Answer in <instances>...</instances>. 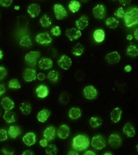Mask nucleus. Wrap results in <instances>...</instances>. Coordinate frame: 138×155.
Segmentation results:
<instances>
[{"instance_id": "37", "label": "nucleus", "mask_w": 138, "mask_h": 155, "mask_svg": "<svg viewBox=\"0 0 138 155\" xmlns=\"http://www.w3.org/2000/svg\"><path fill=\"white\" fill-rule=\"evenodd\" d=\"M127 54L129 56L132 57H136L138 54V49L137 47H135V45H130L127 48Z\"/></svg>"}, {"instance_id": "13", "label": "nucleus", "mask_w": 138, "mask_h": 155, "mask_svg": "<svg viewBox=\"0 0 138 155\" xmlns=\"http://www.w3.org/2000/svg\"><path fill=\"white\" fill-rule=\"evenodd\" d=\"M55 135H56V131L54 127L49 126L43 132V137L47 139L48 141H50L55 139Z\"/></svg>"}, {"instance_id": "44", "label": "nucleus", "mask_w": 138, "mask_h": 155, "mask_svg": "<svg viewBox=\"0 0 138 155\" xmlns=\"http://www.w3.org/2000/svg\"><path fill=\"white\" fill-rule=\"evenodd\" d=\"M7 75V71L4 67H0V81L5 78Z\"/></svg>"}, {"instance_id": "16", "label": "nucleus", "mask_w": 138, "mask_h": 155, "mask_svg": "<svg viewBox=\"0 0 138 155\" xmlns=\"http://www.w3.org/2000/svg\"><path fill=\"white\" fill-rule=\"evenodd\" d=\"M70 134V128L66 125H62L58 129L57 135L60 139H65Z\"/></svg>"}, {"instance_id": "20", "label": "nucleus", "mask_w": 138, "mask_h": 155, "mask_svg": "<svg viewBox=\"0 0 138 155\" xmlns=\"http://www.w3.org/2000/svg\"><path fill=\"white\" fill-rule=\"evenodd\" d=\"M1 105L5 110H11L14 107V102L11 100L10 98L8 97H6V98H4L2 100Z\"/></svg>"}, {"instance_id": "31", "label": "nucleus", "mask_w": 138, "mask_h": 155, "mask_svg": "<svg viewBox=\"0 0 138 155\" xmlns=\"http://www.w3.org/2000/svg\"><path fill=\"white\" fill-rule=\"evenodd\" d=\"M20 110L24 114L29 115L31 112V110H32V107H31V105L29 103H21L20 106Z\"/></svg>"}, {"instance_id": "46", "label": "nucleus", "mask_w": 138, "mask_h": 155, "mask_svg": "<svg viewBox=\"0 0 138 155\" xmlns=\"http://www.w3.org/2000/svg\"><path fill=\"white\" fill-rule=\"evenodd\" d=\"M59 101L61 103L66 104L69 101V97L68 96V95L66 94H62V95L60 97Z\"/></svg>"}, {"instance_id": "48", "label": "nucleus", "mask_w": 138, "mask_h": 155, "mask_svg": "<svg viewBox=\"0 0 138 155\" xmlns=\"http://www.w3.org/2000/svg\"><path fill=\"white\" fill-rule=\"evenodd\" d=\"M37 78L39 80V81H43V80L46 78V76L42 73H40V74H38L37 75Z\"/></svg>"}, {"instance_id": "33", "label": "nucleus", "mask_w": 138, "mask_h": 155, "mask_svg": "<svg viewBox=\"0 0 138 155\" xmlns=\"http://www.w3.org/2000/svg\"><path fill=\"white\" fill-rule=\"evenodd\" d=\"M106 24L110 28H115L119 25V21L115 18H110L106 20Z\"/></svg>"}, {"instance_id": "55", "label": "nucleus", "mask_w": 138, "mask_h": 155, "mask_svg": "<svg viewBox=\"0 0 138 155\" xmlns=\"http://www.w3.org/2000/svg\"><path fill=\"white\" fill-rule=\"evenodd\" d=\"M68 154H69V155H77V154H78V152H77L75 151H71V152H69Z\"/></svg>"}, {"instance_id": "3", "label": "nucleus", "mask_w": 138, "mask_h": 155, "mask_svg": "<svg viewBox=\"0 0 138 155\" xmlns=\"http://www.w3.org/2000/svg\"><path fill=\"white\" fill-rule=\"evenodd\" d=\"M91 145L95 150H101L106 147V143L104 137L101 135H96L92 139Z\"/></svg>"}, {"instance_id": "22", "label": "nucleus", "mask_w": 138, "mask_h": 155, "mask_svg": "<svg viewBox=\"0 0 138 155\" xmlns=\"http://www.w3.org/2000/svg\"><path fill=\"white\" fill-rule=\"evenodd\" d=\"M122 116V110L119 107L115 108L111 113V118L113 122L118 123L121 119Z\"/></svg>"}, {"instance_id": "35", "label": "nucleus", "mask_w": 138, "mask_h": 155, "mask_svg": "<svg viewBox=\"0 0 138 155\" xmlns=\"http://www.w3.org/2000/svg\"><path fill=\"white\" fill-rule=\"evenodd\" d=\"M47 78L50 82H57L58 78H59V73L55 70H53V71L48 73Z\"/></svg>"}, {"instance_id": "52", "label": "nucleus", "mask_w": 138, "mask_h": 155, "mask_svg": "<svg viewBox=\"0 0 138 155\" xmlns=\"http://www.w3.org/2000/svg\"><path fill=\"white\" fill-rule=\"evenodd\" d=\"M131 70H132V67L131 66H130V65H127V66H126L124 68V71L126 72H130Z\"/></svg>"}, {"instance_id": "18", "label": "nucleus", "mask_w": 138, "mask_h": 155, "mask_svg": "<svg viewBox=\"0 0 138 155\" xmlns=\"http://www.w3.org/2000/svg\"><path fill=\"white\" fill-rule=\"evenodd\" d=\"M40 68L43 70L49 69L53 67V61L51 59L48 58H43L39 62Z\"/></svg>"}, {"instance_id": "41", "label": "nucleus", "mask_w": 138, "mask_h": 155, "mask_svg": "<svg viewBox=\"0 0 138 155\" xmlns=\"http://www.w3.org/2000/svg\"><path fill=\"white\" fill-rule=\"evenodd\" d=\"M50 33H51L52 35L57 37V36H59L61 35L62 31L59 26H53V27L51 28V30H50Z\"/></svg>"}, {"instance_id": "23", "label": "nucleus", "mask_w": 138, "mask_h": 155, "mask_svg": "<svg viewBox=\"0 0 138 155\" xmlns=\"http://www.w3.org/2000/svg\"><path fill=\"white\" fill-rule=\"evenodd\" d=\"M50 115V112L47 109H43L42 111H40L37 114V119L40 122L44 123L47 120Z\"/></svg>"}, {"instance_id": "34", "label": "nucleus", "mask_w": 138, "mask_h": 155, "mask_svg": "<svg viewBox=\"0 0 138 155\" xmlns=\"http://www.w3.org/2000/svg\"><path fill=\"white\" fill-rule=\"evenodd\" d=\"M19 45L22 46V47L28 48L32 46V41H31L30 38L28 35H25L21 38L20 42H19Z\"/></svg>"}, {"instance_id": "57", "label": "nucleus", "mask_w": 138, "mask_h": 155, "mask_svg": "<svg viewBox=\"0 0 138 155\" xmlns=\"http://www.w3.org/2000/svg\"><path fill=\"white\" fill-rule=\"evenodd\" d=\"M137 33H138V29H137L136 31L135 32V37L136 40H138V36H137Z\"/></svg>"}, {"instance_id": "56", "label": "nucleus", "mask_w": 138, "mask_h": 155, "mask_svg": "<svg viewBox=\"0 0 138 155\" xmlns=\"http://www.w3.org/2000/svg\"><path fill=\"white\" fill-rule=\"evenodd\" d=\"M132 39H133V35H127V40H132Z\"/></svg>"}, {"instance_id": "47", "label": "nucleus", "mask_w": 138, "mask_h": 155, "mask_svg": "<svg viewBox=\"0 0 138 155\" xmlns=\"http://www.w3.org/2000/svg\"><path fill=\"white\" fill-rule=\"evenodd\" d=\"M40 144L42 147H46L48 145V140L46 139H43L40 140Z\"/></svg>"}, {"instance_id": "58", "label": "nucleus", "mask_w": 138, "mask_h": 155, "mask_svg": "<svg viewBox=\"0 0 138 155\" xmlns=\"http://www.w3.org/2000/svg\"><path fill=\"white\" fill-rule=\"evenodd\" d=\"M3 56H4V55H3V52H2V51L0 50V60H2V58H3Z\"/></svg>"}, {"instance_id": "43", "label": "nucleus", "mask_w": 138, "mask_h": 155, "mask_svg": "<svg viewBox=\"0 0 138 155\" xmlns=\"http://www.w3.org/2000/svg\"><path fill=\"white\" fill-rule=\"evenodd\" d=\"M8 139V132L5 130H0V141Z\"/></svg>"}, {"instance_id": "50", "label": "nucleus", "mask_w": 138, "mask_h": 155, "mask_svg": "<svg viewBox=\"0 0 138 155\" xmlns=\"http://www.w3.org/2000/svg\"><path fill=\"white\" fill-rule=\"evenodd\" d=\"M119 1L122 6H128L130 3V0H119Z\"/></svg>"}, {"instance_id": "2", "label": "nucleus", "mask_w": 138, "mask_h": 155, "mask_svg": "<svg viewBox=\"0 0 138 155\" xmlns=\"http://www.w3.org/2000/svg\"><path fill=\"white\" fill-rule=\"evenodd\" d=\"M124 20L127 27H131L135 24H138V9L132 8L129 11L125 13Z\"/></svg>"}, {"instance_id": "27", "label": "nucleus", "mask_w": 138, "mask_h": 155, "mask_svg": "<svg viewBox=\"0 0 138 155\" xmlns=\"http://www.w3.org/2000/svg\"><path fill=\"white\" fill-rule=\"evenodd\" d=\"M21 131L20 128L18 126H11L8 130V134L12 139H16L17 137L21 134Z\"/></svg>"}, {"instance_id": "9", "label": "nucleus", "mask_w": 138, "mask_h": 155, "mask_svg": "<svg viewBox=\"0 0 138 155\" xmlns=\"http://www.w3.org/2000/svg\"><path fill=\"white\" fill-rule=\"evenodd\" d=\"M66 35L70 40L72 42V41L77 40L79 38L81 37L82 33L80 30L77 29L75 28H72L67 29L66 31Z\"/></svg>"}, {"instance_id": "25", "label": "nucleus", "mask_w": 138, "mask_h": 155, "mask_svg": "<svg viewBox=\"0 0 138 155\" xmlns=\"http://www.w3.org/2000/svg\"><path fill=\"white\" fill-rule=\"evenodd\" d=\"M123 132L129 137H133L135 135V130L133 126L130 123H127L125 125L124 129H123Z\"/></svg>"}, {"instance_id": "36", "label": "nucleus", "mask_w": 138, "mask_h": 155, "mask_svg": "<svg viewBox=\"0 0 138 155\" xmlns=\"http://www.w3.org/2000/svg\"><path fill=\"white\" fill-rule=\"evenodd\" d=\"M40 24L43 27H48L51 25L52 21L51 19L49 18L47 15H44L42 17V18L40 19Z\"/></svg>"}, {"instance_id": "53", "label": "nucleus", "mask_w": 138, "mask_h": 155, "mask_svg": "<svg viewBox=\"0 0 138 155\" xmlns=\"http://www.w3.org/2000/svg\"><path fill=\"white\" fill-rule=\"evenodd\" d=\"M2 152H3L4 154H5L6 155H11L14 153V152H7L6 150H2Z\"/></svg>"}, {"instance_id": "5", "label": "nucleus", "mask_w": 138, "mask_h": 155, "mask_svg": "<svg viewBox=\"0 0 138 155\" xmlns=\"http://www.w3.org/2000/svg\"><path fill=\"white\" fill-rule=\"evenodd\" d=\"M40 55V53L39 51H30L26 55L25 60L28 64L35 66Z\"/></svg>"}, {"instance_id": "14", "label": "nucleus", "mask_w": 138, "mask_h": 155, "mask_svg": "<svg viewBox=\"0 0 138 155\" xmlns=\"http://www.w3.org/2000/svg\"><path fill=\"white\" fill-rule=\"evenodd\" d=\"M28 13L32 18H35L40 13V6L37 4H32L28 7Z\"/></svg>"}, {"instance_id": "12", "label": "nucleus", "mask_w": 138, "mask_h": 155, "mask_svg": "<svg viewBox=\"0 0 138 155\" xmlns=\"http://www.w3.org/2000/svg\"><path fill=\"white\" fill-rule=\"evenodd\" d=\"M93 15L96 18L103 19L106 15V8L102 4H99L93 8Z\"/></svg>"}, {"instance_id": "29", "label": "nucleus", "mask_w": 138, "mask_h": 155, "mask_svg": "<svg viewBox=\"0 0 138 155\" xmlns=\"http://www.w3.org/2000/svg\"><path fill=\"white\" fill-rule=\"evenodd\" d=\"M84 51V48L80 43H78L75 45L72 48V53L75 56H80L83 54Z\"/></svg>"}, {"instance_id": "54", "label": "nucleus", "mask_w": 138, "mask_h": 155, "mask_svg": "<svg viewBox=\"0 0 138 155\" xmlns=\"http://www.w3.org/2000/svg\"><path fill=\"white\" fill-rule=\"evenodd\" d=\"M84 154L85 155H95V152H92V151H87V152H86L85 153H84Z\"/></svg>"}, {"instance_id": "17", "label": "nucleus", "mask_w": 138, "mask_h": 155, "mask_svg": "<svg viewBox=\"0 0 138 155\" xmlns=\"http://www.w3.org/2000/svg\"><path fill=\"white\" fill-rule=\"evenodd\" d=\"M120 55L117 52H112L106 55L105 59L109 64H115L120 62Z\"/></svg>"}, {"instance_id": "28", "label": "nucleus", "mask_w": 138, "mask_h": 155, "mask_svg": "<svg viewBox=\"0 0 138 155\" xmlns=\"http://www.w3.org/2000/svg\"><path fill=\"white\" fill-rule=\"evenodd\" d=\"M82 115V111L77 107H73L70 110L69 116V118L72 120H75L80 117Z\"/></svg>"}, {"instance_id": "19", "label": "nucleus", "mask_w": 138, "mask_h": 155, "mask_svg": "<svg viewBox=\"0 0 138 155\" xmlns=\"http://www.w3.org/2000/svg\"><path fill=\"white\" fill-rule=\"evenodd\" d=\"M36 94H37L39 98H43L48 95V94H49V89H48V87L46 85L41 84V85L38 86L37 88L36 89Z\"/></svg>"}, {"instance_id": "38", "label": "nucleus", "mask_w": 138, "mask_h": 155, "mask_svg": "<svg viewBox=\"0 0 138 155\" xmlns=\"http://www.w3.org/2000/svg\"><path fill=\"white\" fill-rule=\"evenodd\" d=\"M102 120L101 118L98 117H92L90 119V124L92 126V127L96 128L101 125Z\"/></svg>"}, {"instance_id": "1", "label": "nucleus", "mask_w": 138, "mask_h": 155, "mask_svg": "<svg viewBox=\"0 0 138 155\" xmlns=\"http://www.w3.org/2000/svg\"><path fill=\"white\" fill-rule=\"evenodd\" d=\"M90 141L85 135H77L72 140V147L77 151H83L89 146Z\"/></svg>"}, {"instance_id": "15", "label": "nucleus", "mask_w": 138, "mask_h": 155, "mask_svg": "<svg viewBox=\"0 0 138 155\" xmlns=\"http://www.w3.org/2000/svg\"><path fill=\"white\" fill-rule=\"evenodd\" d=\"M23 142L27 146H31L36 143V135L33 132H28L23 137Z\"/></svg>"}, {"instance_id": "11", "label": "nucleus", "mask_w": 138, "mask_h": 155, "mask_svg": "<svg viewBox=\"0 0 138 155\" xmlns=\"http://www.w3.org/2000/svg\"><path fill=\"white\" fill-rule=\"evenodd\" d=\"M23 78L26 82H32L37 78L36 71L33 69H26L23 73Z\"/></svg>"}, {"instance_id": "40", "label": "nucleus", "mask_w": 138, "mask_h": 155, "mask_svg": "<svg viewBox=\"0 0 138 155\" xmlns=\"http://www.w3.org/2000/svg\"><path fill=\"white\" fill-rule=\"evenodd\" d=\"M28 25V21L24 17H19L18 18V26L21 27H26Z\"/></svg>"}, {"instance_id": "30", "label": "nucleus", "mask_w": 138, "mask_h": 155, "mask_svg": "<svg viewBox=\"0 0 138 155\" xmlns=\"http://www.w3.org/2000/svg\"><path fill=\"white\" fill-rule=\"evenodd\" d=\"M69 8L72 13H76L81 8V4L77 0H72L69 5Z\"/></svg>"}, {"instance_id": "49", "label": "nucleus", "mask_w": 138, "mask_h": 155, "mask_svg": "<svg viewBox=\"0 0 138 155\" xmlns=\"http://www.w3.org/2000/svg\"><path fill=\"white\" fill-rule=\"evenodd\" d=\"M6 92V88H5V86L4 84H0V96L4 95Z\"/></svg>"}, {"instance_id": "10", "label": "nucleus", "mask_w": 138, "mask_h": 155, "mask_svg": "<svg viewBox=\"0 0 138 155\" xmlns=\"http://www.w3.org/2000/svg\"><path fill=\"white\" fill-rule=\"evenodd\" d=\"M36 42L40 45H48L52 42V38L50 37L49 34L48 33H40L36 36Z\"/></svg>"}, {"instance_id": "24", "label": "nucleus", "mask_w": 138, "mask_h": 155, "mask_svg": "<svg viewBox=\"0 0 138 155\" xmlns=\"http://www.w3.org/2000/svg\"><path fill=\"white\" fill-rule=\"evenodd\" d=\"M4 118L7 123H14L16 121V114L15 113L13 112V111H12L11 110H7L6 111V112L4 113Z\"/></svg>"}, {"instance_id": "6", "label": "nucleus", "mask_w": 138, "mask_h": 155, "mask_svg": "<svg viewBox=\"0 0 138 155\" xmlns=\"http://www.w3.org/2000/svg\"><path fill=\"white\" fill-rule=\"evenodd\" d=\"M108 144L111 147L118 148L122 145V139L119 134H113L110 136L108 139Z\"/></svg>"}, {"instance_id": "39", "label": "nucleus", "mask_w": 138, "mask_h": 155, "mask_svg": "<svg viewBox=\"0 0 138 155\" xmlns=\"http://www.w3.org/2000/svg\"><path fill=\"white\" fill-rule=\"evenodd\" d=\"M8 87L10 89H20L21 84L17 79H12L8 82Z\"/></svg>"}, {"instance_id": "45", "label": "nucleus", "mask_w": 138, "mask_h": 155, "mask_svg": "<svg viewBox=\"0 0 138 155\" xmlns=\"http://www.w3.org/2000/svg\"><path fill=\"white\" fill-rule=\"evenodd\" d=\"M13 0H0V4L4 7H8L11 5Z\"/></svg>"}, {"instance_id": "60", "label": "nucleus", "mask_w": 138, "mask_h": 155, "mask_svg": "<svg viewBox=\"0 0 138 155\" xmlns=\"http://www.w3.org/2000/svg\"><path fill=\"white\" fill-rule=\"evenodd\" d=\"M104 155H112V153H109V152H107V153H105Z\"/></svg>"}, {"instance_id": "32", "label": "nucleus", "mask_w": 138, "mask_h": 155, "mask_svg": "<svg viewBox=\"0 0 138 155\" xmlns=\"http://www.w3.org/2000/svg\"><path fill=\"white\" fill-rule=\"evenodd\" d=\"M46 153L49 155H55L57 154L58 149L55 145L49 144L47 146V148L45 150Z\"/></svg>"}, {"instance_id": "4", "label": "nucleus", "mask_w": 138, "mask_h": 155, "mask_svg": "<svg viewBox=\"0 0 138 155\" xmlns=\"http://www.w3.org/2000/svg\"><path fill=\"white\" fill-rule=\"evenodd\" d=\"M54 8L55 17H56V18L57 19H59V20H61V19L66 18L68 15L66 9H65L64 7L61 4H56L54 6V8Z\"/></svg>"}, {"instance_id": "42", "label": "nucleus", "mask_w": 138, "mask_h": 155, "mask_svg": "<svg viewBox=\"0 0 138 155\" xmlns=\"http://www.w3.org/2000/svg\"><path fill=\"white\" fill-rule=\"evenodd\" d=\"M124 15H125V12L124 11V9H123V8H117L115 12V15L116 17H117L118 18L124 19Z\"/></svg>"}, {"instance_id": "26", "label": "nucleus", "mask_w": 138, "mask_h": 155, "mask_svg": "<svg viewBox=\"0 0 138 155\" xmlns=\"http://www.w3.org/2000/svg\"><path fill=\"white\" fill-rule=\"evenodd\" d=\"M93 38L97 42H103L105 38V33L102 29H97L93 33Z\"/></svg>"}, {"instance_id": "51", "label": "nucleus", "mask_w": 138, "mask_h": 155, "mask_svg": "<svg viewBox=\"0 0 138 155\" xmlns=\"http://www.w3.org/2000/svg\"><path fill=\"white\" fill-rule=\"evenodd\" d=\"M35 153L33 151H31V150H26V151L22 153L23 155H33Z\"/></svg>"}, {"instance_id": "21", "label": "nucleus", "mask_w": 138, "mask_h": 155, "mask_svg": "<svg viewBox=\"0 0 138 155\" xmlns=\"http://www.w3.org/2000/svg\"><path fill=\"white\" fill-rule=\"evenodd\" d=\"M77 28L79 30H84L88 25V18L86 16H82V18L77 19L75 22Z\"/></svg>"}, {"instance_id": "59", "label": "nucleus", "mask_w": 138, "mask_h": 155, "mask_svg": "<svg viewBox=\"0 0 138 155\" xmlns=\"http://www.w3.org/2000/svg\"><path fill=\"white\" fill-rule=\"evenodd\" d=\"M81 1L82 2H84V3H86V2H88L89 0H81Z\"/></svg>"}, {"instance_id": "7", "label": "nucleus", "mask_w": 138, "mask_h": 155, "mask_svg": "<svg viewBox=\"0 0 138 155\" xmlns=\"http://www.w3.org/2000/svg\"><path fill=\"white\" fill-rule=\"evenodd\" d=\"M57 64L61 69L67 70L71 66L72 60L71 58L66 56V55H62L59 58V59L58 60Z\"/></svg>"}, {"instance_id": "8", "label": "nucleus", "mask_w": 138, "mask_h": 155, "mask_svg": "<svg viewBox=\"0 0 138 155\" xmlns=\"http://www.w3.org/2000/svg\"><path fill=\"white\" fill-rule=\"evenodd\" d=\"M84 95L87 99L93 100V99H95L97 96H98V91H97V89L93 86L89 85L84 88Z\"/></svg>"}]
</instances>
